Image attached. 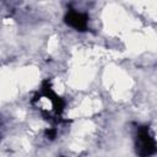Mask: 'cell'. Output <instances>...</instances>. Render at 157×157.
Returning <instances> with one entry per match:
<instances>
[{
    "instance_id": "cell-4",
    "label": "cell",
    "mask_w": 157,
    "mask_h": 157,
    "mask_svg": "<svg viewBox=\"0 0 157 157\" xmlns=\"http://www.w3.org/2000/svg\"><path fill=\"white\" fill-rule=\"evenodd\" d=\"M44 134H45V137L48 140H54L56 137V129L55 128H49L44 131Z\"/></svg>"
},
{
    "instance_id": "cell-2",
    "label": "cell",
    "mask_w": 157,
    "mask_h": 157,
    "mask_svg": "<svg viewBox=\"0 0 157 157\" xmlns=\"http://www.w3.org/2000/svg\"><path fill=\"white\" fill-rule=\"evenodd\" d=\"M135 151L139 156H152L157 151V145L153 134L147 125H140L135 131Z\"/></svg>"
},
{
    "instance_id": "cell-1",
    "label": "cell",
    "mask_w": 157,
    "mask_h": 157,
    "mask_svg": "<svg viewBox=\"0 0 157 157\" xmlns=\"http://www.w3.org/2000/svg\"><path fill=\"white\" fill-rule=\"evenodd\" d=\"M40 97H44L47 98L50 104H52V113H53V117L55 119V123L56 124H60V123H64L65 120L61 118L65 108H66V102L63 97H60L53 88L52 86V82L49 78H45L42 81V85H40V90L36 93Z\"/></svg>"
},
{
    "instance_id": "cell-3",
    "label": "cell",
    "mask_w": 157,
    "mask_h": 157,
    "mask_svg": "<svg viewBox=\"0 0 157 157\" xmlns=\"http://www.w3.org/2000/svg\"><path fill=\"white\" fill-rule=\"evenodd\" d=\"M88 21L90 17L87 13L77 11L75 9H69L64 16V22L66 26L74 28L77 32H86L88 31Z\"/></svg>"
}]
</instances>
